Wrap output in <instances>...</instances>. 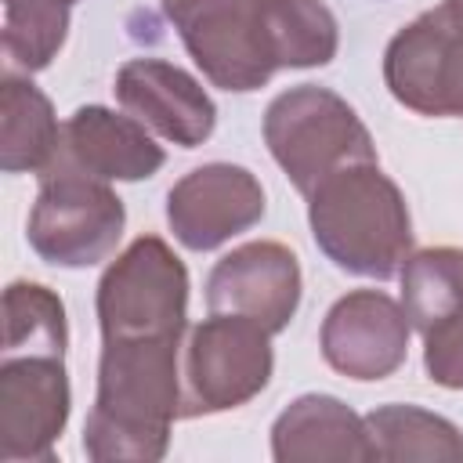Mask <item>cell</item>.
Returning a JSON list of instances; mask_svg holds the SVG:
<instances>
[{
	"label": "cell",
	"mask_w": 463,
	"mask_h": 463,
	"mask_svg": "<svg viewBox=\"0 0 463 463\" xmlns=\"http://www.w3.org/2000/svg\"><path fill=\"white\" fill-rule=\"evenodd\" d=\"M181 340H101L98 391L83 423L87 459L156 463L166 456L170 427L184 420Z\"/></svg>",
	"instance_id": "6da1fadb"
},
{
	"label": "cell",
	"mask_w": 463,
	"mask_h": 463,
	"mask_svg": "<svg viewBox=\"0 0 463 463\" xmlns=\"http://www.w3.org/2000/svg\"><path fill=\"white\" fill-rule=\"evenodd\" d=\"M315 246L362 279H391L412 253V217L402 188L380 163H354L326 177L307 195Z\"/></svg>",
	"instance_id": "7a4b0ae2"
},
{
	"label": "cell",
	"mask_w": 463,
	"mask_h": 463,
	"mask_svg": "<svg viewBox=\"0 0 463 463\" xmlns=\"http://www.w3.org/2000/svg\"><path fill=\"white\" fill-rule=\"evenodd\" d=\"M264 141L271 159L300 195L354 163H376V145L358 112L329 87L300 83L271 98L264 112Z\"/></svg>",
	"instance_id": "3957f363"
},
{
	"label": "cell",
	"mask_w": 463,
	"mask_h": 463,
	"mask_svg": "<svg viewBox=\"0 0 463 463\" xmlns=\"http://www.w3.org/2000/svg\"><path fill=\"white\" fill-rule=\"evenodd\" d=\"M127 210L109 181L54 159L40 174V192L29 213V246L54 268H90L112 257L123 239Z\"/></svg>",
	"instance_id": "277c9868"
},
{
	"label": "cell",
	"mask_w": 463,
	"mask_h": 463,
	"mask_svg": "<svg viewBox=\"0 0 463 463\" xmlns=\"http://www.w3.org/2000/svg\"><path fill=\"white\" fill-rule=\"evenodd\" d=\"M101 340H156L188 333V271L159 239L137 235L98 282Z\"/></svg>",
	"instance_id": "5b68a950"
},
{
	"label": "cell",
	"mask_w": 463,
	"mask_h": 463,
	"mask_svg": "<svg viewBox=\"0 0 463 463\" xmlns=\"http://www.w3.org/2000/svg\"><path fill=\"white\" fill-rule=\"evenodd\" d=\"M271 333L239 315H210L188 329L181 354L184 420L228 412L253 402L275 369Z\"/></svg>",
	"instance_id": "8992f818"
},
{
	"label": "cell",
	"mask_w": 463,
	"mask_h": 463,
	"mask_svg": "<svg viewBox=\"0 0 463 463\" xmlns=\"http://www.w3.org/2000/svg\"><path fill=\"white\" fill-rule=\"evenodd\" d=\"M163 14L213 87L246 94L279 72L264 29V0H163Z\"/></svg>",
	"instance_id": "52a82bcc"
},
{
	"label": "cell",
	"mask_w": 463,
	"mask_h": 463,
	"mask_svg": "<svg viewBox=\"0 0 463 463\" xmlns=\"http://www.w3.org/2000/svg\"><path fill=\"white\" fill-rule=\"evenodd\" d=\"M391 98L416 116L463 119V4L441 0L402 25L383 51Z\"/></svg>",
	"instance_id": "ba28073f"
},
{
	"label": "cell",
	"mask_w": 463,
	"mask_h": 463,
	"mask_svg": "<svg viewBox=\"0 0 463 463\" xmlns=\"http://www.w3.org/2000/svg\"><path fill=\"white\" fill-rule=\"evenodd\" d=\"M402 307L423 336V369L438 387L463 391V250L434 246L402 264Z\"/></svg>",
	"instance_id": "9c48e42d"
},
{
	"label": "cell",
	"mask_w": 463,
	"mask_h": 463,
	"mask_svg": "<svg viewBox=\"0 0 463 463\" xmlns=\"http://www.w3.org/2000/svg\"><path fill=\"white\" fill-rule=\"evenodd\" d=\"M69 373L58 354H4L0 362V456L51 459L69 423Z\"/></svg>",
	"instance_id": "30bf717a"
},
{
	"label": "cell",
	"mask_w": 463,
	"mask_h": 463,
	"mask_svg": "<svg viewBox=\"0 0 463 463\" xmlns=\"http://www.w3.org/2000/svg\"><path fill=\"white\" fill-rule=\"evenodd\" d=\"M300 286V264L289 246L271 239L242 242L206 275V307L210 315L250 318L275 336L293 322Z\"/></svg>",
	"instance_id": "8fae6325"
},
{
	"label": "cell",
	"mask_w": 463,
	"mask_h": 463,
	"mask_svg": "<svg viewBox=\"0 0 463 463\" xmlns=\"http://www.w3.org/2000/svg\"><path fill=\"white\" fill-rule=\"evenodd\" d=\"M264 217V188L257 174L235 163H206L188 170L166 192V224L174 239L195 253L217 250L250 232Z\"/></svg>",
	"instance_id": "7c38bea8"
},
{
	"label": "cell",
	"mask_w": 463,
	"mask_h": 463,
	"mask_svg": "<svg viewBox=\"0 0 463 463\" xmlns=\"http://www.w3.org/2000/svg\"><path fill=\"white\" fill-rule=\"evenodd\" d=\"M405 307L380 289L340 297L322 322V358L347 380H387L409 354Z\"/></svg>",
	"instance_id": "4fadbf2b"
},
{
	"label": "cell",
	"mask_w": 463,
	"mask_h": 463,
	"mask_svg": "<svg viewBox=\"0 0 463 463\" xmlns=\"http://www.w3.org/2000/svg\"><path fill=\"white\" fill-rule=\"evenodd\" d=\"M112 90L127 116H134L137 123H145L148 130L181 148L203 145L217 127L213 98L192 72H184L174 61L130 58L119 65Z\"/></svg>",
	"instance_id": "5bb4252c"
},
{
	"label": "cell",
	"mask_w": 463,
	"mask_h": 463,
	"mask_svg": "<svg viewBox=\"0 0 463 463\" xmlns=\"http://www.w3.org/2000/svg\"><path fill=\"white\" fill-rule=\"evenodd\" d=\"M58 156L101 181H145L166 163L145 123L105 105H83L65 119Z\"/></svg>",
	"instance_id": "9a60e30c"
},
{
	"label": "cell",
	"mask_w": 463,
	"mask_h": 463,
	"mask_svg": "<svg viewBox=\"0 0 463 463\" xmlns=\"http://www.w3.org/2000/svg\"><path fill=\"white\" fill-rule=\"evenodd\" d=\"M271 456L279 463H354L376 459L365 416L333 394H304L271 423Z\"/></svg>",
	"instance_id": "2e32d148"
},
{
	"label": "cell",
	"mask_w": 463,
	"mask_h": 463,
	"mask_svg": "<svg viewBox=\"0 0 463 463\" xmlns=\"http://www.w3.org/2000/svg\"><path fill=\"white\" fill-rule=\"evenodd\" d=\"M61 152V127L51 98L25 76L7 72L0 90V166L7 174H43Z\"/></svg>",
	"instance_id": "e0dca14e"
},
{
	"label": "cell",
	"mask_w": 463,
	"mask_h": 463,
	"mask_svg": "<svg viewBox=\"0 0 463 463\" xmlns=\"http://www.w3.org/2000/svg\"><path fill=\"white\" fill-rule=\"evenodd\" d=\"M376 459H434L463 463V434L438 412L420 405H380L365 416Z\"/></svg>",
	"instance_id": "ac0fdd59"
},
{
	"label": "cell",
	"mask_w": 463,
	"mask_h": 463,
	"mask_svg": "<svg viewBox=\"0 0 463 463\" xmlns=\"http://www.w3.org/2000/svg\"><path fill=\"white\" fill-rule=\"evenodd\" d=\"M264 29L279 69L329 65L340 47V25L322 0H264Z\"/></svg>",
	"instance_id": "d6986e66"
},
{
	"label": "cell",
	"mask_w": 463,
	"mask_h": 463,
	"mask_svg": "<svg viewBox=\"0 0 463 463\" xmlns=\"http://www.w3.org/2000/svg\"><path fill=\"white\" fill-rule=\"evenodd\" d=\"M69 326L65 304L40 282H11L4 289V354H58L65 358Z\"/></svg>",
	"instance_id": "ffe728a7"
},
{
	"label": "cell",
	"mask_w": 463,
	"mask_h": 463,
	"mask_svg": "<svg viewBox=\"0 0 463 463\" xmlns=\"http://www.w3.org/2000/svg\"><path fill=\"white\" fill-rule=\"evenodd\" d=\"M76 0H4V58L11 69L40 72L69 36Z\"/></svg>",
	"instance_id": "44dd1931"
},
{
	"label": "cell",
	"mask_w": 463,
	"mask_h": 463,
	"mask_svg": "<svg viewBox=\"0 0 463 463\" xmlns=\"http://www.w3.org/2000/svg\"><path fill=\"white\" fill-rule=\"evenodd\" d=\"M459 4H463V0H459Z\"/></svg>",
	"instance_id": "7402d4cb"
}]
</instances>
